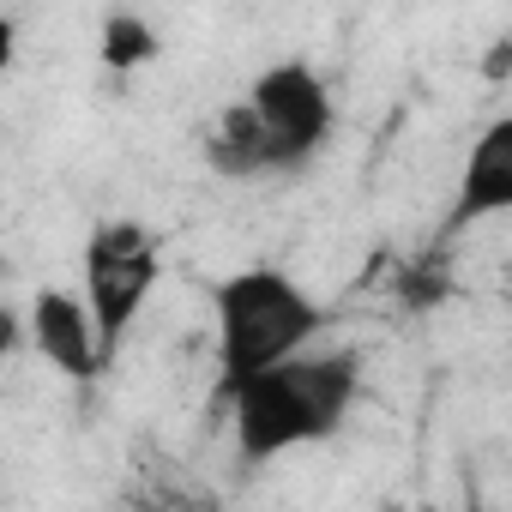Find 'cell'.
Segmentation results:
<instances>
[{
  "instance_id": "obj_4",
  "label": "cell",
  "mask_w": 512,
  "mask_h": 512,
  "mask_svg": "<svg viewBox=\"0 0 512 512\" xmlns=\"http://www.w3.org/2000/svg\"><path fill=\"white\" fill-rule=\"evenodd\" d=\"M157 290V247L139 223H103L85 241V302L103 326V350L115 356L127 326Z\"/></svg>"
},
{
  "instance_id": "obj_6",
  "label": "cell",
  "mask_w": 512,
  "mask_h": 512,
  "mask_svg": "<svg viewBox=\"0 0 512 512\" xmlns=\"http://www.w3.org/2000/svg\"><path fill=\"white\" fill-rule=\"evenodd\" d=\"M512 211V109L494 115L470 151H464V169H458V199L446 211V229H470V223H488V217H506Z\"/></svg>"
},
{
  "instance_id": "obj_2",
  "label": "cell",
  "mask_w": 512,
  "mask_h": 512,
  "mask_svg": "<svg viewBox=\"0 0 512 512\" xmlns=\"http://www.w3.org/2000/svg\"><path fill=\"white\" fill-rule=\"evenodd\" d=\"M211 320H217V386L235 392L272 362L308 350L326 326V308L278 266H241L211 284Z\"/></svg>"
},
{
  "instance_id": "obj_7",
  "label": "cell",
  "mask_w": 512,
  "mask_h": 512,
  "mask_svg": "<svg viewBox=\"0 0 512 512\" xmlns=\"http://www.w3.org/2000/svg\"><path fill=\"white\" fill-rule=\"evenodd\" d=\"M205 157L217 175L229 181H247V175H266V133H260V115H253V103H229L211 133H205Z\"/></svg>"
},
{
  "instance_id": "obj_5",
  "label": "cell",
  "mask_w": 512,
  "mask_h": 512,
  "mask_svg": "<svg viewBox=\"0 0 512 512\" xmlns=\"http://www.w3.org/2000/svg\"><path fill=\"white\" fill-rule=\"evenodd\" d=\"M25 332H31V350L61 374V380H97L115 356L103 350V326L85 302V290H61V284H43L31 296V314H25Z\"/></svg>"
},
{
  "instance_id": "obj_1",
  "label": "cell",
  "mask_w": 512,
  "mask_h": 512,
  "mask_svg": "<svg viewBox=\"0 0 512 512\" xmlns=\"http://www.w3.org/2000/svg\"><path fill=\"white\" fill-rule=\"evenodd\" d=\"M362 392V356L356 350H296L272 362L266 374L241 380L229 398L235 452L247 464H272L284 452L320 446L344 428L350 404Z\"/></svg>"
},
{
  "instance_id": "obj_3",
  "label": "cell",
  "mask_w": 512,
  "mask_h": 512,
  "mask_svg": "<svg viewBox=\"0 0 512 512\" xmlns=\"http://www.w3.org/2000/svg\"><path fill=\"white\" fill-rule=\"evenodd\" d=\"M266 133V175H296L332 139V91L308 61H272L247 91Z\"/></svg>"
},
{
  "instance_id": "obj_8",
  "label": "cell",
  "mask_w": 512,
  "mask_h": 512,
  "mask_svg": "<svg viewBox=\"0 0 512 512\" xmlns=\"http://www.w3.org/2000/svg\"><path fill=\"white\" fill-rule=\"evenodd\" d=\"M97 55H103V67L133 73V67H145V61L157 55V37H151V25H145V19L115 13V19L103 25V37H97Z\"/></svg>"
}]
</instances>
